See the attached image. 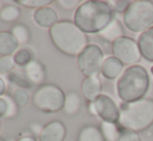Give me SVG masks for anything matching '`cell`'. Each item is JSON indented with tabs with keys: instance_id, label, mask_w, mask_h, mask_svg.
<instances>
[{
	"instance_id": "1",
	"label": "cell",
	"mask_w": 153,
	"mask_h": 141,
	"mask_svg": "<svg viewBox=\"0 0 153 141\" xmlns=\"http://www.w3.org/2000/svg\"><path fill=\"white\" fill-rule=\"evenodd\" d=\"M115 10L111 3L101 0H87L77 7L73 22L87 35L100 33L115 19Z\"/></svg>"
},
{
	"instance_id": "2",
	"label": "cell",
	"mask_w": 153,
	"mask_h": 141,
	"mask_svg": "<svg viewBox=\"0 0 153 141\" xmlns=\"http://www.w3.org/2000/svg\"><path fill=\"white\" fill-rule=\"evenodd\" d=\"M49 36L54 47L62 54L77 57L89 45V36L73 21L61 20L49 29Z\"/></svg>"
},
{
	"instance_id": "3",
	"label": "cell",
	"mask_w": 153,
	"mask_h": 141,
	"mask_svg": "<svg viewBox=\"0 0 153 141\" xmlns=\"http://www.w3.org/2000/svg\"><path fill=\"white\" fill-rule=\"evenodd\" d=\"M150 87L147 70L140 65L127 67L117 81V95L123 103H133L145 99Z\"/></svg>"
},
{
	"instance_id": "4",
	"label": "cell",
	"mask_w": 153,
	"mask_h": 141,
	"mask_svg": "<svg viewBox=\"0 0 153 141\" xmlns=\"http://www.w3.org/2000/svg\"><path fill=\"white\" fill-rule=\"evenodd\" d=\"M118 125L137 133L148 130L153 126V99L145 98L133 103H122Z\"/></svg>"
},
{
	"instance_id": "5",
	"label": "cell",
	"mask_w": 153,
	"mask_h": 141,
	"mask_svg": "<svg viewBox=\"0 0 153 141\" xmlns=\"http://www.w3.org/2000/svg\"><path fill=\"white\" fill-rule=\"evenodd\" d=\"M123 22L128 30L142 33L153 26V1H131L123 14Z\"/></svg>"
},
{
	"instance_id": "6",
	"label": "cell",
	"mask_w": 153,
	"mask_h": 141,
	"mask_svg": "<svg viewBox=\"0 0 153 141\" xmlns=\"http://www.w3.org/2000/svg\"><path fill=\"white\" fill-rule=\"evenodd\" d=\"M66 95L62 89L53 83L40 85L31 98L32 105L39 111L47 114L57 113L64 109Z\"/></svg>"
},
{
	"instance_id": "7",
	"label": "cell",
	"mask_w": 153,
	"mask_h": 141,
	"mask_svg": "<svg viewBox=\"0 0 153 141\" xmlns=\"http://www.w3.org/2000/svg\"><path fill=\"white\" fill-rule=\"evenodd\" d=\"M104 59L101 47L97 44H89L77 56V65L85 78L95 77L100 74Z\"/></svg>"
},
{
	"instance_id": "8",
	"label": "cell",
	"mask_w": 153,
	"mask_h": 141,
	"mask_svg": "<svg viewBox=\"0 0 153 141\" xmlns=\"http://www.w3.org/2000/svg\"><path fill=\"white\" fill-rule=\"evenodd\" d=\"M111 52L114 56L127 67L137 65L142 58L137 42L125 35L111 43Z\"/></svg>"
},
{
	"instance_id": "9",
	"label": "cell",
	"mask_w": 153,
	"mask_h": 141,
	"mask_svg": "<svg viewBox=\"0 0 153 141\" xmlns=\"http://www.w3.org/2000/svg\"><path fill=\"white\" fill-rule=\"evenodd\" d=\"M94 115H97L102 121L118 123L120 118V108L109 95L101 93L94 102Z\"/></svg>"
},
{
	"instance_id": "10",
	"label": "cell",
	"mask_w": 153,
	"mask_h": 141,
	"mask_svg": "<svg viewBox=\"0 0 153 141\" xmlns=\"http://www.w3.org/2000/svg\"><path fill=\"white\" fill-rule=\"evenodd\" d=\"M67 137V127L62 120L54 119L44 126L39 140L40 141H65Z\"/></svg>"
},
{
	"instance_id": "11",
	"label": "cell",
	"mask_w": 153,
	"mask_h": 141,
	"mask_svg": "<svg viewBox=\"0 0 153 141\" xmlns=\"http://www.w3.org/2000/svg\"><path fill=\"white\" fill-rule=\"evenodd\" d=\"M33 21L39 27L45 29H50L59 22V15L56 10L51 6L38 8L32 15Z\"/></svg>"
},
{
	"instance_id": "12",
	"label": "cell",
	"mask_w": 153,
	"mask_h": 141,
	"mask_svg": "<svg viewBox=\"0 0 153 141\" xmlns=\"http://www.w3.org/2000/svg\"><path fill=\"white\" fill-rule=\"evenodd\" d=\"M102 93V83L98 76L87 77L81 83V93L88 103L94 102Z\"/></svg>"
},
{
	"instance_id": "13",
	"label": "cell",
	"mask_w": 153,
	"mask_h": 141,
	"mask_svg": "<svg viewBox=\"0 0 153 141\" xmlns=\"http://www.w3.org/2000/svg\"><path fill=\"white\" fill-rule=\"evenodd\" d=\"M125 70V65L115 56H108L104 59L100 74L107 80L119 79Z\"/></svg>"
},
{
	"instance_id": "14",
	"label": "cell",
	"mask_w": 153,
	"mask_h": 141,
	"mask_svg": "<svg viewBox=\"0 0 153 141\" xmlns=\"http://www.w3.org/2000/svg\"><path fill=\"white\" fill-rule=\"evenodd\" d=\"M24 73L31 84L43 85L46 80V69L42 62L36 59L24 68Z\"/></svg>"
},
{
	"instance_id": "15",
	"label": "cell",
	"mask_w": 153,
	"mask_h": 141,
	"mask_svg": "<svg viewBox=\"0 0 153 141\" xmlns=\"http://www.w3.org/2000/svg\"><path fill=\"white\" fill-rule=\"evenodd\" d=\"M137 45L142 57L149 62H153V26L140 35Z\"/></svg>"
},
{
	"instance_id": "16",
	"label": "cell",
	"mask_w": 153,
	"mask_h": 141,
	"mask_svg": "<svg viewBox=\"0 0 153 141\" xmlns=\"http://www.w3.org/2000/svg\"><path fill=\"white\" fill-rule=\"evenodd\" d=\"M19 43L10 31H0V55L13 56L18 51Z\"/></svg>"
},
{
	"instance_id": "17",
	"label": "cell",
	"mask_w": 153,
	"mask_h": 141,
	"mask_svg": "<svg viewBox=\"0 0 153 141\" xmlns=\"http://www.w3.org/2000/svg\"><path fill=\"white\" fill-rule=\"evenodd\" d=\"M99 35L104 40L111 42V43L117 40V38L124 36V29H123L121 22L118 19L115 18L104 30H102L99 33Z\"/></svg>"
},
{
	"instance_id": "18",
	"label": "cell",
	"mask_w": 153,
	"mask_h": 141,
	"mask_svg": "<svg viewBox=\"0 0 153 141\" xmlns=\"http://www.w3.org/2000/svg\"><path fill=\"white\" fill-rule=\"evenodd\" d=\"M77 141H105L101 129L97 126H85L80 129Z\"/></svg>"
},
{
	"instance_id": "19",
	"label": "cell",
	"mask_w": 153,
	"mask_h": 141,
	"mask_svg": "<svg viewBox=\"0 0 153 141\" xmlns=\"http://www.w3.org/2000/svg\"><path fill=\"white\" fill-rule=\"evenodd\" d=\"M81 108V99L79 95L75 91H71L66 95V100H65L64 105V112L69 116L78 114Z\"/></svg>"
},
{
	"instance_id": "20",
	"label": "cell",
	"mask_w": 153,
	"mask_h": 141,
	"mask_svg": "<svg viewBox=\"0 0 153 141\" xmlns=\"http://www.w3.org/2000/svg\"><path fill=\"white\" fill-rule=\"evenodd\" d=\"M21 8L15 4H6L0 10V20L4 23H13L21 17Z\"/></svg>"
},
{
	"instance_id": "21",
	"label": "cell",
	"mask_w": 153,
	"mask_h": 141,
	"mask_svg": "<svg viewBox=\"0 0 153 141\" xmlns=\"http://www.w3.org/2000/svg\"><path fill=\"white\" fill-rule=\"evenodd\" d=\"M100 129L105 141H118L120 137L122 128L118 123H111L102 121Z\"/></svg>"
},
{
	"instance_id": "22",
	"label": "cell",
	"mask_w": 153,
	"mask_h": 141,
	"mask_svg": "<svg viewBox=\"0 0 153 141\" xmlns=\"http://www.w3.org/2000/svg\"><path fill=\"white\" fill-rule=\"evenodd\" d=\"M10 32L17 38L19 45H26L27 43H29V40L31 38L30 30L24 24H20V23L19 24H15L13 26Z\"/></svg>"
},
{
	"instance_id": "23",
	"label": "cell",
	"mask_w": 153,
	"mask_h": 141,
	"mask_svg": "<svg viewBox=\"0 0 153 141\" xmlns=\"http://www.w3.org/2000/svg\"><path fill=\"white\" fill-rule=\"evenodd\" d=\"M13 56H14V60H15L16 65L20 68H25L33 60V54H32L31 51L27 48L20 49V50L17 51Z\"/></svg>"
},
{
	"instance_id": "24",
	"label": "cell",
	"mask_w": 153,
	"mask_h": 141,
	"mask_svg": "<svg viewBox=\"0 0 153 141\" xmlns=\"http://www.w3.org/2000/svg\"><path fill=\"white\" fill-rule=\"evenodd\" d=\"M12 97L17 105L19 106V108L26 107L30 101V95H29L28 91L24 88H16L13 91Z\"/></svg>"
},
{
	"instance_id": "25",
	"label": "cell",
	"mask_w": 153,
	"mask_h": 141,
	"mask_svg": "<svg viewBox=\"0 0 153 141\" xmlns=\"http://www.w3.org/2000/svg\"><path fill=\"white\" fill-rule=\"evenodd\" d=\"M7 79L10 80V82H12L16 86H18V88L27 89L31 86V83L28 81V79L26 77H23L21 74L17 73L16 70H13L10 74H8Z\"/></svg>"
},
{
	"instance_id": "26",
	"label": "cell",
	"mask_w": 153,
	"mask_h": 141,
	"mask_svg": "<svg viewBox=\"0 0 153 141\" xmlns=\"http://www.w3.org/2000/svg\"><path fill=\"white\" fill-rule=\"evenodd\" d=\"M14 56H0V75H8L15 70Z\"/></svg>"
},
{
	"instance_id": "27",
	"label": "cell",
	"mask_w": 153,
	"mask_h": 141,
	"mask_svg": "<svg viewBox=\"0 0 153 141\" xmlns=\"http://www.w3.org/2000/svg\"><path fill=\"white\" fill-rule=\"evenodd\" d=\"M52 2H53L52 0H16L15 3L23 5L27 8L38 10V8H41V7L49 6Z\"/></svg>"
},
{
	"instance_id": "28",
	"label": "cell",
	"mask_w": 153,
	"mask_h": 141,
	"mask_svg": "<svg viewBox=\"0 0 153 141\" xmlns=\"http://www.w3.org/2000/svg\"><path fill=\"white\" fill-rule=\"evenodd\" d=\"M4 97H5L6 101H7V104H8V111H7V113H6V115H5V117H4V118L13 119V118H15V117H17V115H18L19 106L17 105L16 102L14 101V99H13L12 95L5 93V95H4Z\"/></svg>"
},
{
	"instance_id": "29",
	"label": "cell",
	"mask_w": 153,
	"mask_h": 141,
	"mask_svg": "<svg viewBox=\"0 0 153 141\" xmlns=\"http://www.w3.org/2000/svg\"><path fill=\"white\" fill-rule=\"evenodd\" d=\"M118 141H142V140L139 133L130 131V130L122 129Z\"/></svg>"
},
{
	"instance_id": "30",
	"label": "cell",
	"mask_w": 153,
	"mask_h": 141,
	"mask_svg": "<svg viewBox=\"0 0 153 141\" xmlns=\"http://www.w3.org/2000/svg\"><path fill=\"white\" fill-rule=\"evenodd\" d=\"M82 3L81 1L79 0H59L57 1V4L62 8V10H77L80 4Z\"/></svg>"
},
{
	"instance_id": "31",
	"label": "cell",
	"mask_w": 153,
	"mask_h": 141,
	"mask_svg": "<svg viewBox=\"0 0 153 141\" xmlns=\"http://www.w3.org/2000/svg\"><path fill=\"white\" fill-rule=\"evenodd\" d=\"M111 4H114L111 5L113 10H115L117 12H121V14H124L125 10H127V7L129 6L130 2L129 1H123V0H119V1H111Z\"/></svg>"
},
{
	"instance_id": "32",
	"label": "cell",
	"mask_w": 153,
	"mask_h": 141,
	"mask_svg": "<svg viewBox=\"0 0 153 141\" xmlns=\"http://www.w3.org/2000/svg\"><path fill=\"white\" fill-rule=\"evenodd\" d=\"M8 111V104L6 101L5 97H1L0 98V118H4Z\"/></svg>"
},
{
	"instance_id": "33",
	"label": "cell",
	"mask_w": 153,
	"mask_h": 141,
	"mask_svg": "<svg viewBox=\"0 0 153 141\" xmlns=\"http://www.w3.org/2000/svg\"><path fill=\"white\" fill-rule=\"evenodd\" d=\"M43 128H44V126L40 125V123H32V125L30 126V129H31L32 133H33L34 135H39V136H40Z\"/></svg>"
},
{
	"instance_id": "34",
	"label": "cell",
	"mask_w": 153,
	"mask_h": 141,
	"mask_svg": "<svg viewBox=\"0 0 153 141\" xmlns=\"http://www.w3.org/2000/svg\"><path fill=\"white\" fill-rule=\"evenodd\" d=\"M6 93V82L2 76H0V98L3 97Z\"/></svg>"
},
{
	"instance_id": "35",
	"label": "cell",
	"mask_w": 153,
	"mask_h": 141,
	"mask_svg": "<svg viewBox=\"0 0 153 141\" xmlns=\"http://www.w3.org/2000/svg\"><path fill=\"white\" fill-rule=\"evenodd\" d=\"M16 141H38V139L33 135H23L19 137Z\"/></svg>"
},
{
	"instance_id": "36",
	"label": "cell",
	"mask_w": 153,
	"mask_h": 141,
	"mask_svg": "<svg viewBox=\"0 0 153 141\" xmlns=\"http://www.w3.org/2000/svg\"><path fill=\"white\" fill-rule=\"evenodd\" d=\"M2 129V118H0V132H1Z\"/></svg>"
},
{
	"instance_id": "37",
	"label": "cell",
	"mask_w": 153,
	"mask_h": 141,
	"mask_svg": "<svg viewBox=\"0 0 153 141\" xmlns=\"http://www.w3.org/2000/svg\"><path fill=\"white\" fill-rule=\"evenodd\" d=\"M150 72H151V74H152V76H153V65L151 67V69H150Z\"/></svg>"
},
{
	"instance_id": "38",
	"label": "cell",
	"mask_w": 153,
	"mask_h": 141,
	"mask_svg": "<svg viewBox=\"0 0 153 141\" xmlns=\"http://www.w3.org/2000/svg\"><path fill=\"white\" fill-rule=\"evenodd\" d=\"M0 141H5L4 139H2V138H0Z\"/></svg>"
}]
</instances>
